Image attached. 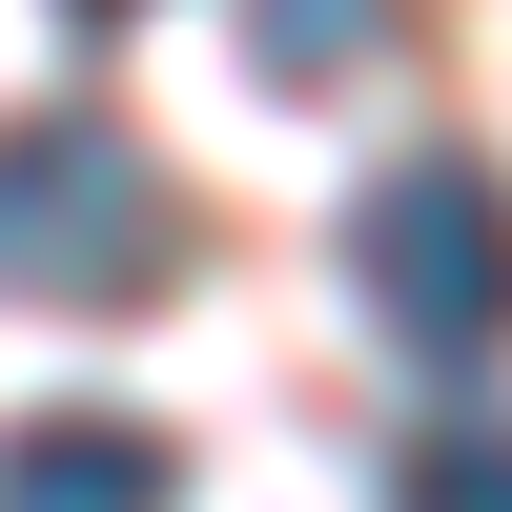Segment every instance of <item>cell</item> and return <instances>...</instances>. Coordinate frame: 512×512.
Segmentation results:
<instances>
[{"instance_id":"277c9868","label":"cell","mask_w":512,"mask_h":512,"mask_svg":"<svg viewBox=\"0 0 512 512\" xmlns=\"http://www.w3.org/2000/svg\"><path fill=\"white\" fill-rule=\"evenodd\" d=\"M390 512H512V431H492V410H431L410 472H390Z\"/></svg>"},{"instance_id":"8992f818","label":"cell","mask_w":512,"mask_h":512,"mask_svg":"<svg viewBox=\"0 0 512 512\" xmlns=\"http://www.w3.org/2000/svg\"><path fill=\"white\" fill-rule=\"evenodd\" d=\"M82 21H123V0H82Z\"/></svg>"},{"instance_id":"3957f363","label":"cell","mask_w":512,"mask_h":512,"mask_svg":"<svg viewBox=\"0 0 512 512\" xmlns=\"http://www.w3.org/2000/svg\"><path fill=\"white\" fill-rule=\"evenodd\" d=\"M0 512H185V451L144 410H21L0 431Z\"/></svg>"},{"instance_id":"6da1fadb","label":"cell","mask_w":512,"mask_h":512,"mask_svg":"<svg viewBox=\"0 0 512 512\" xmlns=\"http://www.w3.org/2000/svg\"><path fill=\"white\" fill-rule=\"evenodd\" d=\"M164 267H185V205H164V164L103 103H21L0 123V287L21 308H144Z\"/></svg>"},{"instance_id":"5b68a950","label":"cell","mask_w":512,"mask_h":512,"mask_svg":"<svg viewBox=\"0 0 512 512\" xmlns=\"http://www.w3.org/2000/svg\"><path fill=\"white\" fill-rule=\"evenodd\" d=\"M369 21H390V0H246V41H267V62H287V82H308V62H349V41H369Z\"/></svg>"},{"instance_id":"7a4b0ae2","label":"cell","mask_w":512,"mask_h":512,"mask_svg":"<svg viewBox=\"0 0 512 512\" xmlns=\"http://www.w3.org/2000/svg\"><path fill=\"white\" fill-rule=\"evenodd\" d=\"M349 287H369V328H390V349L492 369V349H512V185H492L472 144H410L390 185L349 205Z\"/></svg>"}]
</instances>
